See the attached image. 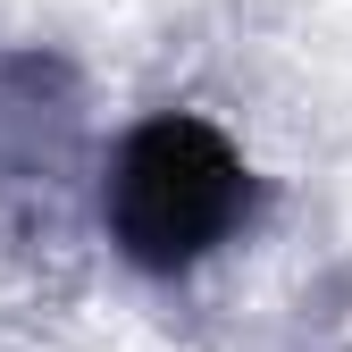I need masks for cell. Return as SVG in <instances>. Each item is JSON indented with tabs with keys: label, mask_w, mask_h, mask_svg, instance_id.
Here are the masks:
<instances>
[{
	"label": "cell",
	"mask_w": 352,
	"mask_h": 352,
	"mask_svg": "<svg viewBox=\"0 0 352 352\" xmlns=\"http://www.w3.org/2000/svg\"><path fill=\"white\" fill-rule=\"evenodd\" d=\"M260 210V176L243 168V151L193 109H160L118 143L109 185H101V218L109 243L135 260L143 277H185L210 252H227Z\"/></svg>",
	"instance_id": "1"
}]
</instances>
